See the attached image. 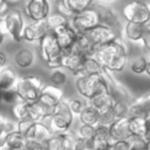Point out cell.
Masks as SVG:
<instances>
[{"label": "cell", "instance_id": "41", "mask_svg": "<svg viewBox=\"0 0 150 150\" xmlns=\"http://www.w3.org/2000/svg\"><path fill=\"white\" fill-rule=\"evenodd\" d=\"M73 150H93L91 141H84L75 137L73 143Z\"/></svg>", "mask_w": 150, "mask_h": 150}, {"label": "cell", "instance_id": "9", "mask_svg": "<svg viewBox=\"0 0 150 150\" xmlns=\"http://www.w3.org/2000/svg\"><path fill=\"white\" fill-rule=\"evenodd\" d=\"M23 9L32 21H42L50 14V4L47 0H29L25 4Z\"/></svg>", "mask_w": 150, "mask_h": 150}, {"label": "cell", "instance_id": "12", "mask_svg": "<svg viewBox=\"0 0 150 150\" xmlns=\"http://www.w3.org/2000/svg\"><path fill=\"white\" fill-rule=\"evenodd\" d=\"M49 32L50 29L46 20L32 21L30 23L25 25V28L22 32V40L27 42H39Z\"/></svg>", "mask_w": 150, "mask_h": 150}, {"label": "cell", "instance_id": "24", "mask_svg": "<svg viewBox=\"0 0 150 150\" xmlns=\"http://www.w3.org/2000/svg\"><path fill=\"white\" fill-rule=\"evenodd\" d=\"M124 38L131 42H141L143 36V25L134 23V22H127L123 28Z\"/></svg>", "mask_w": 150, "mask_h": 150}, {"label": "cell", "instance_id": "43", "mask_svg": "<svg viewBox=\"0 0 150 150\" xmlns=\"http://www.w3.org/2000/svg\"><path fill=\"white\" fill-rule=\"evenodd\" d=\"M43 148H45L43 144H40V143H38L35 141H32V139L27 141L26 144H25V149L26 150H42Z\"/></svg>", "mask_w": 150, "mask_h": 150}, {"label": "cell", "instance_id": "37", "mask_svg": "<svg viewBox=\"0 0 150 150\" xmlns=\"http://www.w3.org/2000/svg\"><path fill=\"white\" fill-rule=\"evenodd\" d=\"M129 104L127 102H115L112 105L114 115L117 118H125L129 115Z\"/></svg>", "mask_w": 150, "mask_h": 150}, {"label": "cell", "instance_id": "10", "mask_svg": "<svg viewBox=\"0 0 150 150\" xmlns=\"http://www.w3.org/2000/svg\"><path fill=\"white\" fill-rule=\"evenodd\" d=\"M84 60L86 57L76 53L73 48L62 52V68L66 70H69L74 75L82 76Z\"/></svg>", "mask_w": 150, "mask_h": 150}, {"label": "cell", "instance_id": "13", "mask_svg": "<svg viewBox=\"0 0 150 150\" xmlns=\"http://www.w3.org/2000/svg\"><path fill=\"white\" fill-rule=\"evenodd\" d=\"M94 5L93 0H62L59 2V11L66 18L71 19L81 12L90 8Z\"/></svg>", "mask_w": 150, "mask_h": 150}, {"label": "cell", "instance_id": "45", "mask_svg": "<svg viewBox=\"0 0 150 150\" xmlns=\"http://www.w3.org/2000/svg\"><path fill=\"white\" fill-rule=\"evenodd\" d=\"M142 45L143 47L150 52V33H143V36H142Z\"/></svg>", "mask_w": 150, "mask_h": 150}, {"label": "cell", "instance_id": "19", "mask_svg": "<svg viewBox=\"0 0 150 150\" xmlns=\"http://www.w3.org/2000/svg\"><path fill=\"white\" fill-rule=\"evenodd\" d=\"M53 115V109H49L41 104L39 101L28 103V117L34 122H42Z\"/></svg>", "mask_w": 150, "mask_h": 150}, {"label": "cell", "instance_id": "17", "mask_svg": "<svg viewBox=\"0 0 150 150\" xmlns=\"http://www.w3.org/2000/svg\"><path fill=\"white\" fill-rule=\"evenodd\" d=\"M109 134H110V137H111L112 142L127 141L131 136L130 128H129V117L117 118L109 127Z\"/></svg>", "mask_w": 150, "mask_h": 150}, {"label": "cell", "instance_id": "4", "mask_svg": "<svg viewBox=\"0 0 150 150\" xmlns=\"http://www.w3.org/2000/svg\"><path fill=\"white\" fill-rule=\"evenodd\" d=\"M74 115L71 114L67 101H61L53 109V115L49 117V129L53 134L69 132L73 124Z\"/></svg>", "mask_w": 150, "mask_h": 150}, {"label": "cell", "instance_id": "34", "mask_svg": "<svg viewBox=\"0 0 150 150\" xmlns=\"http://www.w3.org/2000/svg\"><path fill=\"white\" fill-rule=\"evenodd\" d=\"M115 121H116V117L114 115L112 108L98 112V125H104L109 128Z\"/></svg>", "mask_w": 150, "mask_h": 150}, {"label": "cell", "instance_id": "36", "mask_svg": "<svg viewBox=\"0 0 150 150\" xmlns=\"http://www.w3.org/2000/svg\"><path fill=\"white\" fill-rule=\"evenodd\" d=\"M67 103H68V107L73 115H80L81 111L88 104L86 100H81V98H70L67 101Z\"/></svg>", "mask_w": 150, "mask_h": 150}, {"label": "cell", "instance_id": "26", "mask_svg": "<svg viewBox=\"0 0 150 150\" xmlns=\"http://www.w3.org/2000/svg\"><path fill=\"white\" fill-rule=\"evenodd\" d=\"M80 117V122L81 124L84 125H91V127H96L98 125V111L94 108H91L90 105L87 104V107L81 111V114L79 115Z\"/></svg>", "mask_w": 150, "mask_h": 150}, {"label": "cell", "instance_id": "40", "mask_svg": "<svg viewBox=\"0 0 150 150\" xmlns=\"http://www.w3.org/2000/svg\"><path fill=\"white\" fill-rule=\"evenodd\" d=\"M35 122L34 121H32V120H23V121H19L16 124H18V131L26 138V136H27V134L29 132V130L32 129V127H33V124H34Z\"/></svg>", "mask_w": 150, "mask_h": 150}, {"label": "cell", "instance_id": "16", "mask_svg": "<svg viewBox=\"0 0 150 150\" xmlns=\"http://www.w3.org/2000/svg\"><path fill=\"white\" fill-rule=\"evenodd\" d=\"M75 137L69 132L53 134V136L43 144L46 150H73V143Z\"/></svg>", "mask_w": 150, "mask_h": 150}, {"label": "cell", "instance_id": "25", "mask_svg": "<svg viewBox=\"0 0 150 150\" xmlns=\"http://www.w3.org/2000/svg\"><path fill=\"white\" fill-rule=\"evenodd\" d=\"M14 62L19 68H29L34 62V53L30 49H20L14 55Z\"/></svg>", "mask_w": 150, "mask_h": 150}, {"label": "cell", "instance_id": "20", "mask_svg": "<svg viewBox=\"0 0 150 150\" xmlns=\"http://www.w3.org/2000/svg\"><path fill=\"white\" fill-rule=\"evenodd\" d=\"M96 9L98 12L100 25L111 28V29H115V27L118 25V16L115 13V11L107 6H98V7H96Z\"/></svg>", "mask_w": 150, "mask_h": 150}, {"label": "cell", "instance_id": "21", "mask_svg": "<svg viewBox=\"0 0 150 150\" xmlns=\"http://www.w3.org/2000/svg\"><path fill=\"white\" fill-rule=\"evenodd\" d=\"M73 49L83 55L84 57H89L94 55V52L96 49V47L93 45V42L88 39V36L86 34H80L75 41V45L73 46Z\"/></svg>", "mask_w": 150, "mask_h": 150}, {"label": "cell", "instance_id": "14", "mask_svg": "<svg viewBox=\"0 0 150 150\" xmlns=\"http://www.w3.org/2000/svg\"><path fill=\"white\" fill-rule=\"evenodd\" d=\"M62 100H63L62 89L59 87H54L52 84H47V86H43L38 101L45 107L49 109H54V107H56Z\"/></svg>", "mask_w": 150, "mask_h": 150}, {"label": "cell", "instance_id": "52", "mask_svg": "<svg viewBox=\"0 0 150 150\" xmlns=\"http://www.w3.org/2000/svg\"><path fill=\"white\" fill-rule=\"evenodd\" d=\"M145 96V98L148 100V102H149V104H150V94H146V95H144Z\"/></svg>", "mask_w": 150, "mask_h": 150}, {"label": "cell", "instance_id": "49", "mask_svg": "<svg viewBox=\"0 0 150 150\" xmlns=\"http://www.w3.org/2000/svg\"><path fill=\"white\" fill-rule=\"evenodd\" d=\"M145 74L150 77V60H148V63H146V68H145Z\"/></svg>", "mask_w": 150, "mask_h": 150}, {"label": "cell", "instance_id": "50", "mask_svg": "<svg viewBox=\"0 0 150 150\" xmlns=\"http://www.w3.org/2000/svg\"><path fill=\"white\" fill-rule=\"evenodd\" d=\"M4 40H5V34H4V33L0 30V45L4 42Z\"/></svg>", "mask_w": 150, "mask_h": 150}, {"label": "cell", "instance_id": "42", "mask_svg": "<svg viewBox=\"0 0 150 150\" xmlns=\"http://www.w3.org/2000/svg\"><path fill=\"white\" fill-rule=\"evenodd\" d=\"M110 150H130L127 141H117L110 144Z\"/></svg>", "mask_w": 150, "mask_h": 150}, {"label": "cell", "instance_id": "3", "mask_svg": "<svg viewBox=\"0 0 150 150\" xmlns=\"http://www.w3.org/2000/svg\"><path fill=\"white\" fill-rule=\"evenodd\" d=\"M43 88V81L40 76H25L18 80L15 90L20 101L32 103L36 102L40 97L41 90Z\"/></svg>", "mask_w": 150, "mask_h": 150}, {"label": "cell", "instance_id": "15", "mask_svg": "<svg viewBox=\"0 0 150 150\" xmlns=\"http://www.w3.org/2000/svg\"><path fill=\"white\" fill-rule=\"evenodd\" d=\"M53 34L55 35L57 43H59L60 48L62 49V52L73 48V46L75 45V41L79 36V34H76V32L73 29V27L70 25H66L63 27L55 29L53 32Z\"/></svg>", "mask_w": 150, "mask_h": 150}, {"label": "cell", "instance_id": "48", "mask_svg": "<svg viewBox=\"0 0 150 150\" xmlns=\"http://www.w3.org/2000/svg\"><path fill=\"white\" fill-rule=\"evenodd\" d=\"M6 121H7V118H6L4 115L0 114V135H1V132H2V130H4V125H5Z\"/></svg>", "mask_w": 150, "mask_h": 150}, {"label": "cell", "instance_id": "22", "mask_svg": "<svg viewBox=\"0 0 150 150\" xmlns=\"http://www.w3.org/2000/svg\"><path fill=\"white\" fill-rule=\"evenodd\" d=\"M18 75L11 67H5L2 70H0V88L2 90L8 89H15L18 83Z\"/></svg>", "mask_w": 150, "mask_h": 150}, {"label": "cell", "instance_id": "32", "mask_svg": "<svg viewBox=\"0 0 150 150\" xmlns=\"http://www.w3.org/2000/svg\"><path fill=\"white\" fill-rule=\"evenodd\" d=\"M146 63L148 60L145 56L139 55V56H135L130 62H129V68L134 74L141 75L145 73V68H146Z\"/></svg>", "mask_w": 150, "mask_h": 150}, {"label": "cell", "instance_id": "6", "mask_svg": "<svg viewBox=\"0 0 150 150\" xmlns=\"http://www.w3.org/2000/svg\"><path fill=\"white\" fill-rule=\"evenodd\" d=\"M122 14L127 22L143 25L150 19V11L148 4L144 1H131L122 8Z\"/></svg>", "mask_w": 150, "mask_h": 150}, {"label": "cell", "instance_id": "53", "mask_svg": "<svg viewBox=\"0 0 150 150\" xmlns=\"http://www.w3.org/2000/svg\"><path fill=\"white\" fill-rule=\"evenodd\" d=\"M145 150H150V142L146 144V148H145Z\"/></svg>", "mask_w": 150, "mask_h": 150}, {"label": "cell", "instance_id": "30", "mask_svg": "<svg viewBox=\"0 0 150 150\" xmlns=\"http://www.w3.org/2000/svg\"><path fill=\"white\" fill-rule=\"evenodd\" d=\"M67 80H68V75H67L66 69H63V68L53 69L50 73V76H49L50 84L54 87H59V88H60V86H63L67 82Z\"/></svg>", "mask_w": 150, "mask_h": 150}, {"label": "cell", "instance_id": "39", "mask_svg": "<svg viewBox=\"0 0 150 150\" xmlns=\"http://www.w3.org/2000/svg\"><path fill=\"white\" fill-rule=\"evenodd\" d=\"M1 102L7 103V104H16L20 102V98L18 96V93L15 89H8V90H2L1 94Z\"/></svg>", "mask_w": 150, "mask_h": 150}, {"label": "cell", "instance_id": "31", "mask_svg": "<svg viewBox=\"0 0 150 150\" xmlns=\"http://www.w3.org/2000/svg\"><path fill=\"white\" fill-rule=\"evenodd\" d=\"M26 142H27V139L18 130H15V131L11 132L9 135H7L2 143H5L6 145H8L11 148H19V146H25Z\"/></svg>", "mask_w": 150, "mask_h": 150}, {"label": "cell", "instance_id": "11", "mask_svg": "<svg viewBox=\"0 0 150 150\" xmlns=\"http://www.w3.org/2000/svg\"><path fill=\"white\" fill-rule=\"evenodd\" d=\"M86 35L88 36V39L93 42V45L96 48L101 47L103 45H107L109 42H112L116 38H118L115 29H111V28H108V27H104L101 25H98L95 28L87 32Z\"/></svg>", "mask_w": 150, "mask_h": 150}, {"label": "cell", "instance_id": "47", "mask_svg": "<svg viewBox=\"0 0 150 150\" xmlns=\"http://www.w3.org/2000/svg\"><path fill=\"white\" fill-rule=\"evenodd\" d=\"M5 67H7V55L5 52L0 50V70H2Z\"/></svg>", "mask_w": 150, "mask_h": 150}, {"label": "cell", "instance_id": "46", "mask_svg": "<svg viewBox=\"0 0 150 150\" xmlns=\"http://www.w3.org/2000/svg\"><path fill=\"white\" fill-rule=\"evenodd\" d=\"M145 121H146V129H145V134H144V139L149 143L150 142V112L145 116Z\"/></svg>", "mask_w": 150, "mask_h": 150}, {"label": "cell", "instance_id": "8", "mask_svg": "<svg viewBox=\"0 0 150 150\" xmlns=\"http://www.w3.org/2000/svg\"><path fill=\"white\" fill-rule=\"evenodd\" d=\"M4 20L6 34H8L15 42H20L22 40V32L25 28L21 12L19 9H11L6 14Z\"/></svg>", "mask_w": 150, "mask_h": 150}, {"label": "cell", "instance_id": "38", "mask_svg": "<svg viewBox=\"0 0 150 150\" xmlns=\"http://www.w3.org/2000/svg\"><path fill=\"white\" fill-rule=\"evenodd\" d=\"M95 128L96 127H91V125H84L81 124V127L77 130V138L84 139V141H93L94 136H95Z\"/></svg>", "mask_w": 150, "mask_h": 150}, {"label": "cell", "instance_id": "27", "mask_svg": "<svg viewBox=\"0 0 150 150\" xmlns=\"http://www.w3.org/2000/svg\"><path fill=\"white\" fill-rule=\"evenodd\" d=\"M47 23H48V27L50 29V32H54L55 29L60 28V27H63L66 25H69V19L66 18L63 14H61L60 12H54V13H50L48 15V18L46 19Z\"/></svg>", "mask_w": 150, "mask_h": 150}, {"label": "cell", "instance_id": "28", "mask_svg": "<svg viewBox=\"0 0 150 150\" xmlns=\"http://www.w3.org/2000/svg\"><path fill=\"white\" fill-rule=\"evenodd\" d=\"M129 128L131 135L144 136L146 129L145 117H130L129 118Z\"/></svg>", "mask_w": 150, "mask_h": 150}, {"label": "cell", "instance_id": "29", "mask_svg": "<svg viewBox=\"0 0 150 150\" xmlns=\"http://www.w3.org/2000/svg\"><path fill=\"white\" fill-rule=\"evenodd\" d=\"M103 73V67L96 61L94 56L86 57L82 75H100Z\"/></svg>", "mask_w": 150, "mask_h": 150}, {"label": "cell", "instance_id": "23", "mask_svg": "<svg viewBox=\"0 0 150 150\" xmlns=\"http://www.w3.org/2000/svg\"><path fill=\"white\" fill-rule=\"evenodd\" d=\"M87 103L91 108L96 109L98 112L100 111H103V110H107V109H110L114 105V101H112V98L110 97V95L108 93L96 95V96L89 98L87 101Z\"/></svg>", "mask_w": 150, "mask_h": 150}, {"label": "cell", "instance_id": "1", "mask_svg": "<svg viewBox=\"0 0 150 150\" xmlns=\"http://www.w3.org/2000/svg\"><path fill=\"white\" fill-rule=\"evenodd\" d=\"M129 48L125 41L118 36L112 42L97 47L94 52V57L103 67V69L110 73L122 71L128 64Z\"/></svg>", "mask_w": 150, "mask_h": 150}, {"label": "cell", "instance_id": "7", "mask_svg": "<svg viewBox=\"0 0 150 150\" xmlns=\"http://www.w3.org/2000/svg\"><path fill=\"white\" fill-rule=\"evenodd\" d=\"M39 54L41 55L42 60L47 63L49 61L60 59L62 56V49L60 48L57 40L55 38V35L53 34V32H49L48 34H46L39 42Z\"/></svg>", "mask_w": 150, "mask_h": 150}, {"label": "cell", "instance_id": "44", "mask_svg": "<svg viewBox=\"0 0 150 150\" xmlns=\"http://www.w3.org/2000/svg\"><path fill=\"white\" fill-rule=\"evenodd\" d=\"M9 5H11V2L5 1V0H0V18H5L6 14L11 11Z\"/></svg>", "mask_w": 150, "mask_h": 150}, {"label": "cell", "instance_id": "18", "mask_svg": "<svg viewBox=\"0 0 150 150\" xmlns=\"http://www.w3.org/2000/svg\"><path fill=\"white\" fill-rule=\"evenodd\" d=\"M52 136H53V132L50 131L49 127H47L42 122H35L33 124L32 129L29 130V132L27 134L26 139L27 141L32 139L40 144H45Z\"/></svg>", "mask_w": 150, "mask_h": 150}, {"label": "cell", "instance_id": "2", "mask_svg": "<svg viewBox=\"0 0 150 150\" xmlns=\"http://www.w3.org/2000/svg\"><path fill=\"white\" fill-rule=\"evenodd\" d=\"M79 94L88 101L89 98L108 93V84L102 74L100 75H82L77 76L75 82Z\"/></svg>", "mask_w": 150, "mask_h": 150}, {"label": "cell", "instance_id": "54", "mask_svg": "<svg viewBox=\"0 0 150 150\" xmlns=\"http://www.w3.org/2000/svg\"><path fill=\"white\" fill-rule=\"evenodd\" d=\"M42 150H46V149H45V148H43V149H42Z\"/></svg>", "mask_w": 150, "mask_h": 150}, {"label": "cell", "instance_id": "35", "mask_svg": "<svg viewBox=\"0 0 150 150\" xmlns=\"http://www.w3.org/2000/svg\"><path fill=\"white\" fill-rule=\"evenodd\" d=\"M127 143L130 150H145L148 144V142L144 139L143 136H136V135H131L127 139Z\"/></svg>", "mask_w": 150, "mask_h": 150}, {"label": "cell", "instance_id": "5", "mask_svg": "<svg viewBox=\"0 0 150 150\" xmlns=\"http://www.w3.org/2000/svg\"><path fill=\"white\" fill-rule=\"evenodd\" d=\"M69 25L76 32V34H86L90 29L95 28L100 25L98 20V12L96 7H90L80 14L73 16L69 21Z\"/></svg>", "mask_w": 150, "mask_h": 150}, {"label": "cell", "instance_id": "33", "mask_svg": "<svg viewBox=\"0 0 150 150\" xmlns=\"http://www.w3.org/2000/svg\"><path fill=\"white\" fill-rule=\"evenodd\" d=\"M13 115L14 117L19 121H23V120H28V103L20 101L16 104L13 105Z\"/></svg>", "mask_w": 150, "mask_h": 150}, {"label": "cell", "instance_id": "51", "mask_svg": "<svg viewBox=\"0 0 150 150\" xmlns=\"http://www.w3.org/2000/svg\"><path fill=\"white\" fill-rule=\"evenodd\" d=\"M9 150H26L25 146H19V148H11Z\"/></svg>", "mask_w": 150, "mask_h": 150}]
</instances>
